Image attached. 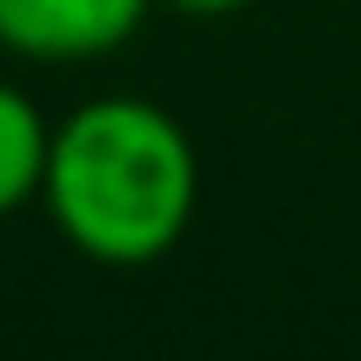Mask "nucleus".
<instances>
[{
  "label": "nucleus",
  "mask_w": 361,
  "mask_h": 361,
  "mask_svg": "<svg viewBox=\"0 0 361 361\" xmlns=\"http://www.w3.org/2000/svg\"><path fill=\"white\" fill-rule=\"evenodd\" d=\"M154 7H174V13H194V20H214V13H241L247 0H154Z\"/></svg>",
  "instance_id": "obj_4"
},
{
  "label": "nucleus",
  "mask_w": 361,
  "mask_h": 361,
  "mask_svg": "<svg viewBox=\"0 0 361 361\" xmlns=\"http://www.w3.org/2000/svg\"><path fill=\"white\" fill-rule=\"evenodd\" d=\"M47 147H54V121L34 107V94L0 80V221L20 214L27 201H40Z\"/></svg>",
  "instance_id": "obj_3"
},
{
  "label": "nucleus",
  "mask_w": 361,
  "mask_h": 361,
  "mask_svg": "<svg viewBox=\"0 0 361 361\" xmlns=\"http://www.w3.org/2000/svg\"><path fill=\"white\" fill-rule=\"evenodd\" d=\"M154 0H0V47L20 61H101L141 34Z\"/></svg>",
  "instance_id": "obj_2"
},
{
  "label": "nucleus",
  "mask_w": 361,
  "mask_h": 361,
  "mask_svg": "<svg viewBox=\"0 0 361 361\" xmlns=\"http://www.w3.org/2000/svg\"><path fill=\"white\" fill-rule=\"evenodd\" d=\"M40 201L74 255L101 268H147L188 234L201 161L168 107L141 94H101L54 121Z\"/></svg>",
  "instance_id": "obj_1"
}]
</instances>
